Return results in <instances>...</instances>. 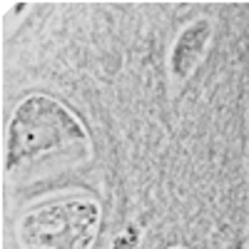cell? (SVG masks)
<instances>
[{
	"mask_svg": "<svg viewBox=\"0 0 249 249\" xmlns=\"http://www.w3.org/2000/svg\"><path fill=\"white\" fill-rule=\"evenodd\" d=\"M90 152V132L65 102L45 92H30L8 120L3 170L5 175H23L48 160L80 162Z\"/></svg>",
	"mask_w": 249,
	"mask_h": 249,
	"instance_id": "6da1fadb",
	"label": "cell"
},
{
	"mask_svg": "<svg viewBox=\"0 0 249 249\" xmlns=\"http://www.w3.org/2000/svg\"><path fill=\"white\" fill-rule=\"evenodd\" d=\"M102 207L90 195L45 199L15 222L18 249H92L100 234Z\"/></svg>",
	"mask_w": 249,
	"mask_h": 249,
	"instance_id": "7a4b0ae2",
	"label": "cell"
},
{
	"mask_svg": "<svg viewBox=\"0 0 249 249\" xmlns=\"http://www.w3.org/2000/svg\"><path fill=\"white\" fill-rule=\"evenodd\" d=\"M212 35H214V23L212 18H204V15L187 23L177 33L167 55V70L175 85H182L195 75V70L199 68V62L204 60L207 50L212 45Z\"/></svg>",
	"mask_w": 249,
	"mask_h": 249,
	"instance_id": "3957f363",
	"label": "cell"
},
{
	"mask_svg": "<svg viewBox=\"0 0 249 249\" xmlns=\"http://www.w3.org/2000/svg\"><path fill=\"white\" fill-rule=\"evenodd\" d=\"M164 249H187V247H164Z\"/></svg>",
	"mask_w": 249,
	"mask_h": 249,
	"instance_id": "277c9868",
	"label": "cell"
}]
</instances>
